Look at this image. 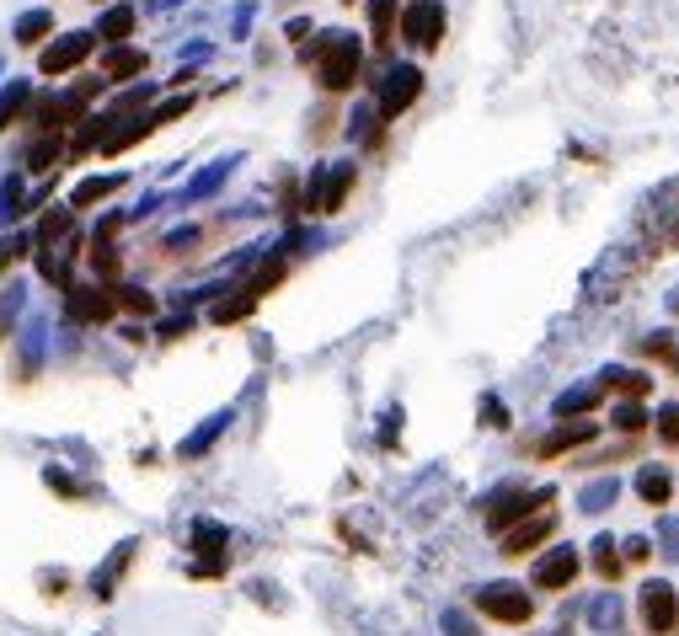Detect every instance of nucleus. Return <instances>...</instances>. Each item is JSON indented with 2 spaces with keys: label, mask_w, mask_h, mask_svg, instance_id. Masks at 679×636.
I'll list each match as a JSON object with an SVG mask.
<instances>
[{
  "label": "nucleus",
  "mask_w": 679,
  "mask_h": 636,
  "mask_svg": "<svg viewBox=\"0 0 679 636\" xmlns=\"http://www.w3.org/2000/svg\"><path fill=\"white\" fill-rule=\"evenodd\" d=\"M369 17H375V43H391V17H396V0H369Z\"/></svg>",
  "instance_id": "2eb2a0df"
},
{
  "label": "nucleus",
  "mask_w": 679,
  "mask_h": 636,
  "mask_svg": "<svg viewBox=\"0 0 679 636\" xmlns=\"http://www.w3.org/2000/svg\"><path fill=\"white\" fill-rule=\"evenodd\" d=\"M594 423H578V428H562V433H551L546 439V455H557V449H573V444H583V439H594Z\"/></svg>",
  "instance_id": "ddd939ff"
},
{
  "label": "nucleus",
  "mask_w": 679,
  "mask_h": 636,
  "mask_svg": "<svg viewBox=\"0 0 679 636\" xmlns=\"http://www.w3.org/2000/svg\"><path fill=\"white\" fill-rule=\"evenodd\" d=\"M86 54H91V38H81V33H75V38H65V43H59V49H49V54H43V75H59V70L81 65Z\"/></svg>",
  "instance_id": "1a4fd4ad"
},
{
  "label": "nucleus",
  "mask_w": 679,
  "mask_h": 636,
  "mask_svg": "<svg viewBox=\"0 0 679 636\" xmlns=\"http://www.w3.org/2000/svg\"><path fill=\"white\" fill-rule=\"evenodd\" d=\"M642 620H647V631H674L679 604H674V588L669 583H647L642 588Z\"/></svg>",
  "instance_id": "423d86ee"
},
{
  "label": "nucleus",
  "mask_w": 679,
  "mask_h": 636,
  "mask_svg": "<svg viewBox=\"0 0 679 636\" xmlns=\"http://www.w3.org/2000/svg\"><path fill=\"white\" fill-rule=\"evenodd\" d=\"M353 81H359V43L332 33L327 43H321V86L327 91H348Z\"/></svg>",
  "instance_id": "f257e3e1"
},
{
  "label": "nucleus",
  "mask_w": 679,
  "mask_h": 636,
  "mask_svg": "<svg viewBox=\"0 0 679 636\" xmlns=\"http://www.w3.org/2000/svg\"><path fill=\"white\" fill-rule=\"evenodd\" d=\"M658 433H663L669 444H679V407H663V412H658Z\"/></svg>",
  "instance_id": "412c9836"
},
{
  "label": "nucleus",
  "mask_w": 679,
  "mask_h": 636,
  "mask_svg": "<svg viewBox=\"0 0 679 636\" xmlns=\"http://www.w3.org/2000/svg\"><path fill=\"white\" fill-rule=\"evenodd\" d=\"M43 33H49V17H27L22 22V43H43Z\"/></svg>",
  "instance_id": "4be33fe9"
},
{
  "label": "nucleus",
  "mask_w": 679,
  "mask_h": 636,
  "mask_svg": "<svg viewBox=\"0 0 679 636\" xmlns=\"http://www.w3.org/2000/svg\"><path fill=\"white\" fill-rule=\"evenodd\" d=\"M573 578H578V556H573V551H551L546 562L535 567V583H540V588H567Z\"/></svg>",
  "instance_id": "0eeeda50"
},
{
  "label": "nucleus",
  "mask_w": 679,
  "mask_h": 636,
  "mask_svg": "<svg viewBox=\"0 0 679 636\" xmlns=\"http://www.w3.org/2000/svg\"><path fill=\"white\" fill-rule=\"evenodd\" d=\"M145 70V54H134V49H118L113 59H107V75L113 81H123V75H140Z\"/></svg>",
  "instance_id": "4468645a"
},
{
  "label": "nucleus",
  "mask_w": 679,
  "mask_h": 636,
  "mask_svg": "<svg viewBox=\"0 0 679 636\" xmlns=\"http://www.w3.org/2000/svg\"><path fill=\"white\" fill-rule=\"evenodd\" d=\"M615 428L637 433V428H642V412H637V407H621V417H615Z\"/></svg>",
  "instance_id": "b1692460"
},
{
  "label": "nucleus",
  "mask_w": 679,
  "mask_h": 636,
  "mask_svg": "<svg viewBox=\"0 0 679 636\" xmlns=\"http://www.w3.org/2000/svg\"><path fill=\"white\" fill-rule=\"evenodd\" d=\"M551 530H557V519H551V514H540V519L530 524V530H514V535L503 540V556H524L530 546H540V540H546Z\"/></svg>",
  "instance_id": "9d476101"
},
{
  "label": "nucleus",
  "mask_w": 679,
  "mask_h": 636,
  "mask_svg": "<svg viewBox=\"0 0 679 636\" xmlns=\"http://www.w3.org/2000/svg\"><path fill=\"white\" fill-rule=\"evenodd\" d=\"M134 27V11L123 6V11H107V22H102V38H123Z\"/></svg>",
  "instance_id": "f3484780"
},
{
  "label": "nucleus",
  "mask_w": 679,
  "mask_h": 636,
  "mask_svg": "<svg viewBox=\"0 0 679 636\" xmlns=\"http://www.w3.org/2000/svg\"><path fill=\"white\" fill-rule=\"evenodd\" d=\"M476 610L492 615V620H503V626H524V620L535 615V604H530V594H524V588H514V583H492V588H482V594H476Z\"/></svg>",
  "instance_id": "f03ea898"
},
{
  "label": "nucleus",
  "mask_w": 679,
  "mask_h": 636,
  "mask_svg": "<svg viewBox=\"0 0 679 636\" xmlns=\"http://www.w3.org/2000/svg\"><path fill=\"white\" fill-rule=\"evenodd\" d=\"M113 305H123V310H134V316H150V310H156V300H150L145 289H123V300L113 294Z\"/></svg>",
  "instance_id": "dca6fc26"
},
{
  "label": "nucleus",
  "mask_w": 679,
  "mask_h": 636,
  "mask_svg": "<svg viewBox=\"0 0 679 636\" xmlns=\"http://www.w3.org/2000/svg\"><path fill=\"white\" fill-rule=\"evenodd\" d=\"M118 188V182L113 177H102V182H86V188L81 193H75V209H86V204H97V198H107V193H113Z\"/></svg>",
  "instance_id": "a211bd4d"
},
{
  "label": "nucleus",
  "mask_w": 679,
  "mask_h": 636,
  "mask_svg": "<svg viewBox=\"0 0 679 636\" xmlns=\"http://www.w3.org/2000/svg\"><path fill=\"white\" fill-rule=\"evenodd\" d=\"M637 492H642V498L653 503V508H658V503H669V476H663L658 465H647V471L637 476Z\"/></svg>",
  "instance_id": "9b49d317"
},
{
  "label": "nucleus",
  "mask_w": 679,
  "mask_h": 636,
  "mask_svg": "<svg viewBox=\"0 0 679 636\" xmlns=\"http://www.w3.org/2000/svg\"><path fill=\"white\" fill-rule=\"evenodd\" d=\"M348 188H353V166H337L332 177H316V182H311V193H305V209H316V214L343 209Z\"/></svg>",
  "instance_id": "39448f33"
},
{
  "label": "nucleus",
  "mask_w": 679,
  "mask_h": 636,
  "mask_svg": "<svg viewBox=\"0 0 679 636\" xmlns=\"http://www.w3.org/2000/svg\"><path fill=\"white\" fill-rule=\"evenodd\" d=\"M594 551H599V556H594V567L605 572V578H615V572H621V562H615V546H610V540H599Z\"/></svg>",
  "instance_id": "aec40b11"
},
{
  "label": "nucleus",
  "mask_w": 679,
  "mask_h": 636,
  "mask_svg": "<svg viewBox=\"0 0 679 636\" xmlns=\"http://www.w3.org/2000/svg\"><path fill=\"white\" fill-rule=\"evenodd\" d=\"M594 401H599V391H573V396H562V401H557V412L567 417V412H583V407H594Z\"/></svg>",
  "instance_id": "6ab92c4d"
},
{
  "label": "nucleus",
  "mask_w": 679,
  "mask_h": 636,
  "mask_svg": "<svg viewBox=\"0 0 679 636\" xmlns=\"http://www.w3.org/2000/svg\"><path fill=\"white\" fill-rule=\"evenodd\" d=\"M674 343H669V332H658V337H647V343H642V353H647V359H663V353H669Z\"/></svg>",
  "instance_id": "5701e85b"
},
{
  "label": "nucleus",
  "mask_w": 679,
  "mask_h": 636,
  "mask_svg": "<svg viewBox=\"0 0 679 636\" xmlns=\"http://www.w3.org/2000/svg\"><path fill=\"white\" fill-rule=\"evenodd\" d=\"M605 391H626V396H647V391H653V380H647V375H631V369H610V375H605Z\"/></svg>",
  "instance_id": "f8f14e48"
},
{
  "label": "nucleus",
  "mask_w": 679,
  "mask_h": 636,
  "mask_svg": "<svg viewBox=\"0 0 679 636\" xmlns=\"http://www.w3.org/2000/svg\"><path fill=\"white\" fill-rule=\"evenodd\" d=\"M418 91H423V75L412 70V65L391 70V75H385V86H380V113H385V118H396L401 107L418 102Z\"/></svg>",
  "instance_id": "20e7f679"
},
{
  "label": "nucleus",
  "mask_w": 679,
  "mask_h": 636,
  "mask_svg": "<svg viewBox=\"0 0 679 636\" xmlns=\"http://www.w3.org/2000/svg\"><path fill=\"white\" fill-rule=\"evenodd\" d=\"M113 294L107 289H70V316H81V321H107L113 316Z\"/></svg>",
  "instance_id": "6e6552de"
},
{
  "label": "nucleus",
  "mask_w": 679,
  "mask_h": 636,
  "mask_svg": "<svg viewBox=\"0 0 679 636\" xmlns=\"http://www.w3.org/2000/svg\"><path fill=\"white\" fill-rule=\"evenodd\" d=\"M401 38L418 43V49H439V38H444V6H439V0H418V6H407V17H401Z\"/></svg>",
  "instance_id": "7ed1b4c3"
}]
</instances>
